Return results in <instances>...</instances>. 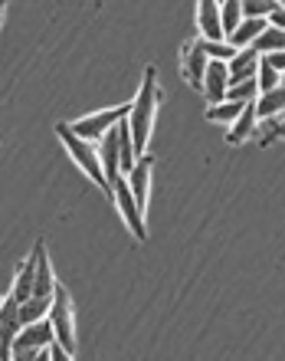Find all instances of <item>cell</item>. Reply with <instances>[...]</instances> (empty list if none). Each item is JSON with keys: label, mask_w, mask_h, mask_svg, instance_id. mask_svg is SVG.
<instances>
[{"label": "cell", "mask_w": 285, "mask_h": 361, "mask_svg": "<svg viewBox=\"0 0 285 361\" xmlns=\"http://www.w3.org/2000/svg\"><path fill=\"white\" fill-rule=\"evenodd\" d=\"M158 102H161V86H158V69L148 66L141 76V86L134 95L132 109H128V128H132L134 138V152L138 158L148 154V145H151V132H154V118H158Z\"/></svg>", "instance_id": "cell-1"}, {"label": "cell", "mask_w": 285, "mask_h": 361, "mask_svg": "<svg viewBox=\"0 0 285 361\" xmlns=\"http://www.w3.org/2000/svg\"><path fill=\"white\" fill-rule=\"evenodd\" d=\"M56 135H59V142H63V148L69 152V158H72V164H76L79 171L86 174L92 184H99V188H102V194H108V197H112V184H108V178H105L102 158H99V142H89V138L76 135L69 122H59L56 125Z\"/></svg>", "instance_id": "cell-2"}, {"label": "cell", "mask_w": 285, "mask_h": 361, "mask_svg": "<svg viewBox=\"0 0 285 361\" xmlns=\"http://www.w3.org/2000/svg\"><path fill=\"white\" fill-rule=\"evenodd\" d=\"M56 338V329L53 322L39 319V322H30V325H20L17 338L10 345V358H46V345Z\"/></svg>", "instance_id": "cell-3"}, {"label": "cell", "mask_w": 285, "mask_h": 361, "mask_svg": "<svg viewBox=\"0 0 285 361\" xmlns=\"http://www.w3.org/2000/svg\"><path fill=\"white\" fill-rule=\"evenodd\" d=\"M112 200H115V207H118V214H122L125 227L132 230V237L134 240L148 237V214H144L141 204L134 200L132 188H128V174H118V178L112 180Z\"/></svg>", "instance_id": "cell-4"}, {"label": "cell", "mask_w": 285, "mask_h": 361, "mask_svg": "<svg viewBox=\"0 0 285 361\" xmlns=\"http://www.w3.org/2000/svg\"><path fill=\"white\" fill-rule=\"evenodd\" d=\"M49 322L56 329V338L66 345L72 358H76V305H72V295H69L66 286L56 283V293H53V305H49Z\"/></svg>", "instance_id": "cell-5"}, {"label": "cell", "mask_w": 285, "mask_h": 361, "mask_svg": "<svg viewBox=\"0 0 285 361\" xmlns=\"http://www.w3.org/2000/svg\"><path fill=\"white\" fill-rule=\"evenodd\" d=\"M128 109H132V105H115V109H102V112H89L69 125H72L76 135H82L89 142H99V138H102L105 132H112L122 118H128Z\"/></svg>", "instance_id": "cell-6"}, {"label": "cell", "mask_w": 285, "mask_h": 361, "mask_svg": "<svg viewBox=\"0 0 285 361\" xmlns=\"http://www.w3.org/2000/svg\"><path fill=\"white\" fill-rule=\"evenodd\" d=\"M207 63H210V56H207V39L203 37L187 39V43L181 47V73L197 92H203V73H207Z\"/></svg>", "instance_id": "cell-7"}, {"label": "cell", "mask_w": 285, "mask_h": 361, "mask_svg": "<svg viewBox=\"0 0 285 361\" xmlns=\"http://www.w3.org/2000/svg\"><path fill=\"white\" fill-rule=\"evenodd\" d=\"M227 89H229V66L223 59H210L207 63V73H203V95H207L210 105H217L227 99Z\"/></svg>", "instance_id": "cell-8"}, {"label": "cell", "mask_w": 285, "mask_h": 361, "mask_svg": "<svg viewBox=\"0 0 285 361\" xmlns=\"http://www.w3.org/2000/svg\"><path fill=\"white\" fill-rule=\"evenodd\" d=\"M151 164H154L151 154H141L134 161V168L128 171V188H132L134 200L141 204L144 214H148V197H151Z\"/></svg>", "instance_id": "cell-9"}, {"label": "cell", "mask_w": 285, "mask_h": 361, "mask_svg": "<svg viewBox=\"0 0 285 361\" xmlns=\"http://www.w3.org/2000/svg\"><path fill=\"white\" fill-rule=\"evenodd\" d=\"M197 27L203 39H227L223 37V17H220V0H197Z\"/></svg>", "instance_id": "cell-10"}, {"label": "cell", "mask_w": 285, "mask_h": 361, "mask_svg": "<svg viewBox=\"0 0 285 361\" xmlns=\"http://www.w3.org/2000/svg\"><path fill=\"white\" fill-rule=\"evenodd\" d=\"M99 158H102V168H105V178L112 184L118 174H122V148H118V128L105 132L99 138Z\"/></svg>", "instance_id": "cell-11"}, {"label": "cell", "mask_w": 285, "mask_h": 361, "mask_svg": "<svg viewBox=\"0 0 285 361\" xmlns=\"http://www.w3.org/2000/svg\"><path fill=\"white\" fill-rule=\"evenodd\" d=\"M259 53L253 47H246V49H236V56L229 59L227 66H229V86L233 82H243V79H256L259 76Z\"/></svg>", "instance_id": "cell-12"}, {"label": "cell", "mask_w": 285, "mask_h": 361, "mask_svg": "<svg viewBox=\"0 0 285 361\" xmlns=\"http://www.w3.org/2000/svg\"><path fill=\"white\" fill-rule=\"evenodd\" d=\"M256 132H259L256 102H246V109L239 112V118H236L233 125H229L227 142H229V145H243V142H249V138H256Z\"/></svg>", "instance_id": "cell-13"}, {"label": "cell", "mask_w": 285, "mask_h": 361, "mask_svg": "<svg viewBox=\"0 0 285 361\" xmlns=\"http://www.w3.org/2000/svg\"><path fill=\"white\" fill-rule=\"evenodd\" d=\"M33 283H37V250H33V253H30V257L17 267L13 286H10V295H13L17 302H23V299L33 295Z\"/></svg>", "instance_id": "cell-14"}, {"label": "cell", "mask_w": 285, "mask_h": 361, "mask_svg": "<svg viewBox=\"0 0 285 361\" xmlns=\"http://www.w3.org/2000/svg\"><path fill=\"white\" fill-rule=\"evenodd\" d=\"M266 27H269V20H262V17H243V23H239V27L233 30L227 39L236 49H246V47H253V43H256L259 33H262Z\"/></svg>", "instance_id": "cell-15"}, {"label": "cell", "mask_w": 285, "mask_h": 361, "mask_svg": "<svg viewBox=\"0 0 285 361\" xmlns=\"http://www.w3.org/2000/svg\"><path fill=\"white\" fill-rule=\"evenodd\" d=\"M285 112V86H276V89H269V92H259L256 99V115H259V122L262 118H276V115Z\"/></svg>", "instance_id": "cell-16"}, {"label": "cell", "mask_w": 285, "mask_h": 361, "mask_svg": "<svg viewBox=\"0 0 285 361\" xmlns=\"http://www.w3.org/2000/svg\"><path fill=\"white\" fill-rule=\"evenodd\" d=\"M49 305H53V295H30L20 302V322L30 325V322H39L49 315Z\"/></svg>", "instance_id": "cell-17"}, {"label": "cell", "mask_w": 285, "mask_h": 361, "mask_svg": "<svg viewBox=\"0 0 285 361\" xmlns=\"http://www.w3.org/2000/svg\"><path fill=\"white\" fill-rule=\"evenodd\" d=\"M246 109V102H236V99H223V102L210 105L207 109V122H217V125H233L239 118V112Z\"/></svg>", "instance_id": "cell-18"}, {"label": "cell", "mask_w": 285, "mask_h": 361, "mask_svg": "<svg viewBox=\"0 0 285 361\" xmlns=\"http://www.w3.org/2000/svg\"><path fill=\"white\" fill-rule=\"evenodd\" d=\"M253 49H256L259 56H262V53H279V49H285V30L269 23V27L259 33L256 43H253Z\"/></svg>", "instance_id": "cell-19"}, {"label": "cell", "mask_w": 285, "mask_h": 361, "mask_svg": "<svg viewBox=\"0 0 285 361\" xmlns=\"http://www.w3.org/2000/svg\"><path fill=\"white\" fill-rule=\"evenodd\" d=\"M220 17H223V37H229L246 17L243 13V0H220Z\"/></svg>", "instance_id": "cell-20"}, {"label": "cell", "mask_w": 285, "mask_h": 361, "mask_svg": "<svg viewBox=\"0 0 285 361\" xmlns=\"http://www.w3.org/2000/svg\"><path fill=\"white\" fill-rule=\"evenodd\" d=\"M227 99H236V102H256V99H259V82H256V79L233 82V86L227 89Z\"/></svg>", "instance_id": "cell-21"}, {"label": "cell", "mask_w": 285, "mask_h": 361, "mask_svg": "<svg viewBox=\"0 0 285 361\" xmlns=\"http://www.w3.org/2000/svg\"><path fill=\"white\" fill-rule=\"evenodd\" d=\"M256 82H259V92H269V89L282 86V73L269 66L266 59H259V76H256Z\"/></svg>", "instance_id": "cell-22"}, {"label": "cell", "mask_w": 285, "mask_h": 361, "mask_svg": "<svg viewBox=\"0 0 285 361\" xmlns=\"http://www.w3.org/2000/svg\"><path fill=\"white\" fill-rule=\"evenodd\" d=\"M276 7H282L279 0H243V13H246V17H262V20H269Z\"/></svg>", "instance_id": "cell-23"}, {"label": "cell", "mask_w": 285, "mask_h": 361, "mask_svg": "<svg viewBox=\"0 0 285 361\" xmlns=\"http://www.w3.org/2000/svg\"><path fill=\"white\" fill-rule=\"evenodd\" d=\"M207 56H210V59H223V63H229V59L236 56V47H233L229 39H207Z\"/></svg>", "instance_id": "cell-24"}, {"label": "cell", "mask_w": 285, "mask_h": 361, "mask_svg": "<svg viewBox=\"0 0 285 361\" xmlns=\"http://www.w3.org/2000/svg\"><path fill=\"white\" fill-rule=\"evenodd\" d=\"M262 59H266L272 69H279V73H285V49H279V53H262Z\"/></svg>", "instance_id": "cell-25"}, {"label": "cell", "mask_w": 285, "mask_h": 361, "mask_svg": "<svg viewBox=\"0 0 285 361\" xmlns=\"http://www.w3.org/2000/svg\"><path fill=\"white\" fill-rule=\"evenodd\" d=\"M269 23H272V27H279V30H285V7H276V10H272Z\"/></svg>", "instance_id": "cell-26"}, {"label": "cell", "mask_w": 285, "mask_h": 361, "mask_svg": "<svg viewBox=\"0 0 285 361\" xmlns=\"http://www.w3.org/2000/svg\"><path fill=\"white\" fill-rule=\"evenodd\" d=\"M4 13H7V0H0V23H4Z\"/></svg>", "instance_id": "cell-27"}, {"label": "cell", "mask_w": 285, "mask_h": 361, "mask_svg": "<svg viewBox=\"0 0 285 361\" xmlns=\"http://www.w3.org/2000/svg\"><path fill=\"white\" fill-rule=\"evenodd\" d=\"M0 358H10V352H7V348H4V345H0Z\"/></svg>", "instance_id": "cell-28"}, {"label": "cell", "mask_w": 285, "mask_h": 361, "mask_svg": "<svg viewBox=\"0 0 285 361\" xmlns=\"http://www.w3.org/2000/svg\"><path fill=\"white\" fill-rule=\"evenodd\" d=\"M282 86H285V73H282Z\"/></svg>", "instance_id": "cell-29"}, {"label": "cell", "mask_w": 285, "mask_h": 361, "mask_svg": "<svg viewBox=\"0 0 285 361\" xmlns=\"http://www.w3.org/2000/svg\"><path fill=\"white\" fill-rule=\"evenodd\" d=\"M0 302H4V293H0Z\"/></svg>", "instance_id": "cell-30"}, {"label": "cell", "mask_w": 285, "mask_h": 361, "mask_svg": "<svg viewBox=\"0 0 285 361\" xmlns=\"http://www.w3.org/2000/svg\"><path fill=\"white\" fill-rule=\"evenodd\" d=\"M279 4H282V7H285V0H279Z\"/></svg>", "instance_id": "cell-31"}, {"label": "cell", "mask_w": 285, "mask_h": 361, "mask_svg": "<svg viewBox=\"0 0 285 361\" xmlns=\"http://www.w3.org/2000/svg\"><path fill=\"white\" fill-rule=\"evenodd\" d=\"M282 138H285V132H282Z\"/></svg>", "instance_id": "cell-32"}]
</instances>
